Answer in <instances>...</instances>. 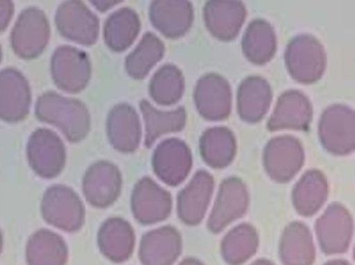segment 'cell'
<instances>
[{
	"label": "cell",
	"instance_id": "obj_28",
	"mask_svg": "<svg viewBox=\"0 0 355 265\" xmlns=\"http://www.w3.org/2000/svg\"><path fill=\"white\" fill-rule=\"evenodd\" d=\"M329 265H347L343 264V262H333V264H329Z\"/></svg>",
	"mask_w": 355,
	"mask_h": 265
},
{
	"label": "cell",
	"instance_id": "obj_26",
	"mask_svg": "<svg viewBox=\"0 0 355 265\" xmlns=\"http://www.w3.org/2000/svg\"><path fill=\"white\" fill-rule=\"evenodd\" d=\"M14 16L12 0H0V33L8 28Z\"/></svg>",
	"mask_w": 355,
	"mask_h": 265
},
{
	"label": "cell",
	"instance_id": "obj_13",
	"mask_svg": "<svg viewBox=\"0 0 355 265\" xmlns=\"http://www.w3.org/2000/svg\"><path fill=\"white\" fill-rule=\"evenodd\" d=\"M110 143L121 151H132L141 137V122L137 112L129 104L114 106L107 122Z\"/></svg>",
	"mask_w": 355,
	"mask_h": 265
},
{
	"label": "cell",
	"instance_id": "obj_16",
	"mask_svg": "<svg viewBox=\"0 0 355 265\" xmlns=\"http://www.w3.org/2000/svg\"><path fill=\"white\" fill-rule=\"evenodd\" d=\"M275 29L267 21L256 19L246 27L242 39V50L245 58L254 65L270 62L277 52Z\"/></svg>",
	"mask_w": 355,
	"mask_h": 265
},
{
	"label": "cell",
	"instance_id": "obj_1",
	"mask_svg": "<svg viewBox=\"0 0 355 265\" xmlns=\"http://www.w3.org/2000/svg\"><path fill=\"white\" fill-rule=\"evenodd\" d=\"M39 120L62 130L72 142L83 139L89 132V114L87 106L76 99L64 97L54 92L40 96L35 104Z\"/></svg>",
	"mask_w": 355,
	"mask_h": 265
},
{
	"label": "cell",
	"instance_id": "obj_9",
	"mask_svg": "<svg viewBox=\"0 0 355 265\" xmlns=\"http://www.w3.org/2000/svg\"><path fill=\"white\" fill-rule=\"evenodd\" d=\"M245 19V6L240 0H208L205 4V24L209 33L220 41L235 39Z\"/></svg>",
	"mask_w": 355,
	"mask_h": 265
},
{
	"label": "cell",
	"instance_id": "obj_27",
	"mask_svg": "<svg viewBox=\"0 0 355 265\" xmlns=\"http://www.w3.org/2000/svg\"><path fill=\"white\" fill-rule=\"evenodd\" d=\"M89 1L100 12H106L120 4L123 0H89Z\"/></svg>",
	"mask_w": 355,
	"mask_h": 265
},
{
	"label": "cell",
	"instance_id": "obj_19",
	"mask_svg": "<svg viewBox=\"0 0 355 265\" xmlns=\"http://www.w3.org/2000/svg\"><path fill=\"white\" fill-rule=\"evenodd\" d=\"M185 91V79L175 65L162 66L152 77L149 85L150 96L159 105L171 106L178 103Z\"/></svg>",
	"mask_w": 355,
	"mask_h": 265
},
{
	"label": "cell",
	"instance_id": "obj_10",
	"mask_svg": "<svg viewBox=\"0 0 355 265\" xmlns=\"http://www.w3.org/2000/svg\"><path fill=\"white\" fill-rule=\"evenodd\" d=\"M150 20L153 26L168 39H179L191 28L193 6L189 0H152Z\"/></svg>",
	"mask_w": 355,
	"mask_h": 265
},
{
	"label": "cell",
	"instance_id": "obj_23",
	"mask_svg": "<svg viewBox=\"0 0 355 265\" xmlns=\"http://www.w3.org/2000/svg\"><path fill=\"white\" fill-rule=\"evenodd\" d=\"M190 153L185 144L178 139H168L156 150V168L164 174L181 175L189 168Z\"/></svg>",
	"mask_w": 355,
	"mask_h": 265
},
{
	"label": "cell",
	"instance_id": "obj_20",
	"mask_svg": "<svg viewBox=\"0 0 355 265\" xmlns=\"http://www.w3.org/2000/svg\"><path fill=\"white\" fill-rule=\"evenodd\" d=\"M318 225L322 247L331 253L344 251L352 237V222L345 212L340 207H331Z\"/></svg>",
	"mask_w": 355,
	"mask_h": 265
},
{
	"label": "cell",
	"instance_id": "obj_15",
	"mask_svg": "<svg viewBox=\"0 0 355 265\" xmlns=\"http://www.w3.org/2000/svg\"><path fill=\"white\" fill-rule=\"evenodd\" d=\"M141 31V20L132 8H123L112 12L103 27V37L106 45L114 52L128 49Z\"/></svg>",
	"mask_w": 355,
	"mask_h": 265
},
{
	"label": "cell",
	"instance_id": "obj_17",
	"mask_svg": "<svg viewBox=\"0 0 355 265\" xmlns=\"http://www.w3.org/2000/svg\"><path fill=\"white\" fill-rule=\"evenodd\" d=\"M265 157L267 166L273 174L291 177L300 170L304 160V152L297 139L279 137L268 144Z\"/></svg>",
	"mask_w": 355,
	"mask_h": 265
},
{
	"label": "cell",
	"instance_id": "obj_21",
	"mask_svg": "<svg viewBox=\"0 0 355 265\" xmlns=\"http://www.w3.org/2000/svg\"><path fill=\"white\" fill-rule=\"evenodd\" d=\"M141 110L146 122L148 145L153 144L162 135L181 130L185 125L186 112L183 108L172 112H160L144 100Z\"/></svg>",
	"mask_w": 355,
	"mask_h": 265
},
{
	"label": "cell",
	"instance_id": "obj_6",
	"mask_svg": "<svg viewBox=\"0 0 355 265\" xmlns=\"http://www.w3.org/2000/svg\"><path fill=\"white\" fill-rule=\"evenodd\" d=\"M323 146L336 154H347L355 149V112L345 105L327 108L319 123Z\"/></svg>",
	"mask_w": 355,
	"mask_h": 265
},
{
	"label": "cell",
	"instance_id": "obj_5",
	"mask_svg": "<svg viewBox=\"0 0 355 265\" xmlns=\"http://www.w3.org/2000/svg\"><path fill=\"white\" fill-rule=\"evenodd\" d=\"M55 25L60 35L79 45H94L99 37V19L83 0H64L60 3Z\"/></svg>",
	"mask_w": 355,
	"mask_h": 265
},
{
	"label": "cell",
	"instance_id": "obj_11",
	"mask_svg": "<svg viewBox=\"0 0 355 265\" xmlns=\"http://www.w3.org/2000/svg\"><path fill=\"white\" fill-rule=\"evenodd\" d=\"M312 104L302 92L291 89L279 96L268 122L271 130L304 129L312 120Z\"/></svg>",
	"mask_w": 355,
	"mask_h": 265
},
{
	"label": "cell",
	"instance_id": "obj_4",
	"mask_svg": "<svg viewBox=\"0 0 355 265\" xmlns=\"http://www.w3.org/2000/svg\"><path fill=\"white\" fill-rule=\"evenodd\" d=\"M50 71L58 89L66 93H80L91 79V60L83 50L72 46H60L52 55Z\"/></svg>",
	"mask_w": 355,
	"mask_h": 265
},
{
	"label": "cell",
	"instance_id": "obj_3",
	"mask_svg": "<svg viewBox=\"0 0 355 265\" xmlns=\"http://www.w3.org/2000/svg\"><path fill=\"white\" fill-rule=\"evenodd\" d=\"M49 39L50 24L45 12L33 6L22 10L10 33L15 54L22 60H35L43 53Z\"/></svg>",
	"mask_w": 355,
	"mask_h": 265
},
{
	"label": "cell",
	"instance_id": "obj_2",
	"mask_svg": "<svg viewBox=\"0 0 355 265\" xmlns=\"http://www.w3.org/2000/svg\"><path fill=\"white\" fill-rule=\"evenodd\" d=\"M285 62L292 78L302 85L320 80L327 68V54L319 40L300 35L291 40L285 52Z\"/></svg>",
	"mask_w": 355,
	"mask_h": 265
},
{
	"label": "cell",
	"instance_id": "obj_18",
	"mask_svg": "<svg viewBox=\"0 0 355 265\" xmlns=\"http://www.w3.org/2000/svg\"><path fill=\"white\" fill-rule=\"evenodd\" d=\"M166 47L162 40L152 33L144 35L137 47L125 60V68L129 76L144 79L162 60Z\"/></svg>",
	"mask_w": 355,
	"mask_h": 265
},
{
	"label": "cell",
	"instance_id": "obj_12",
	"mask_svg": "<svg viewBox=\"0 0 355 265\" xmlns=\"http://www.w3.org/2000/svg\"><path fill=\"white\" fill-rule=\"evenodd\" d=\"M271 100L272 91L266 79L260 76L248 77L238 89V112L246 122H258L268 112Z\"/></svg>",
	"mask_w": 355,
	"mask_h": 265
},
{
	"label": "cell",
	"instance_id": "obj_24",
	"mask_svg": "<svg viewBox=\"0 0 355 265\" xmlns=\"http://www.w3.org/2000/svg\"><path fill=\"white\" fill-rule=\"evenodd\" d=\"M320 174L316 172L309 173L308 176L304 177L297 187V198L296 201L300 210L304 214H312L320 207L321 203L324 201L325 183L322 180Z\"/></svg>",
	"mask_w": 355,
	"mask_h": 265
},
{
	"label": "cell",
	"instance_id": "obj_25",
	"mask_svg": "<svg viewBox=\"0 0 355 265\" xmlns=\"http://www.w3.org/2000/svg\"><path fill=\"white\" fill-rule=\"evenodd\" d=\"M294 234L289 235L288 241V257L291 256V265H309L313 260V245L312 239L308 230L304 227H296L294 229ZM288 259V258H287Z\"/></svg>",
	"mask_w": 355,
	"mask_h": 265
},
{
	"label": "cell",
	"instance_id": "obj_7",
	"mask_svg": "<svg viewBox=\"0 0 355 265\" xmlns=\"http://www.w3.org/2000/svg\"><path fill=\"white\" fill-rule=\"evenodd\" d=\"M31 91L24 75L14 68L0 71V119L18 122L31 110Z\"/></svg>",
	"mask_w": 355,
	"mask_h": 265
},
{
	"label": "cell",
	"instance_id": "obj_14",
	"mask_svg": "<svg viewBox=\"0 0 355 265\" xmlns=\"http://www.w3.org/2000/svg\"><path fill=\"white\" fill-rule=\"evenodd\" d=\"M28 155L33 168L46 174L58 172L64 160V147L60 137L48 130L39 129L31 135Z\"/></svg>",
	"mask_w": 355,
	"mask_h": 265
},
{
	"label": "cell",
	"instance_id": "obj_22",
	"mask_svg": "<svg viewBox=\"0 0 355 265\" xmlns=\"http://www.w3.org/2000/svg\"><path fill=\"white\" fill-rule=\"evenodd\" d=\"M202 155L210 164H223L229 162L235 153V139L231 131L225 128H212L202 137Z\"/></svg>",
	"mask_w": 355,
	"mask_h": 265
},
{
	"label": "cell",
	"instance_id": "obj_8",
	"mask_svg": "<svg viewBox=\"0 0 355 265\" xmlns=\"http://www.w3.org/2000/svg\"><path fill=\"white\" fill-rule=\"evenodd\" d=\"M193 98L198 112L208 120H223L231 112V87L229 81L220 75L207 74L200 78L194 89Z\"/></svg>",
	"mask_w": 355,
	"mask_h": 265
},
{
	"label": "cell",
	"instance_id": "obj_29",
	"mask_svg": "<svg viewBox=\"0 0 355 265\" xmlns=\"http://www.w3.org/2000/svg\"><path fill=\"white\" fill-rule=\"evenodd\" d=\"M2 60V49H1V45H0V62H1Z\"/></svg>",
	"mask_w": 355,
	"mask_h": 265
}]
</instances>
